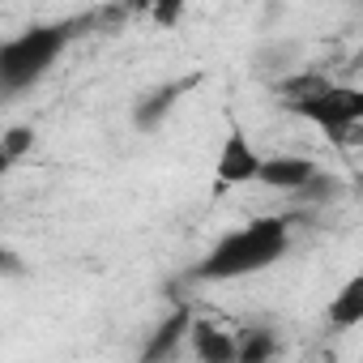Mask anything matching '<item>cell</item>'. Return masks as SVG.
I'll list each match as a JSON object with an SVG mask.
<instances>
[{"label": "cell", "instance_id": "1", "mask_svg": "<svg viewBox=\"0 0 363 363\" xmlns=\"http://www.w3.org/2000/svg\"><path fill=\"white\" fill-rule=\"evenodd\" d=\"M291 248V218L286 214H261L252 223H244L240 231H227L197 265L193 278L197 282H240L252 274L274 269Z\"/></svg>", "mask_w": 363, "mask_h": 363}, {"label": "cell", "instance_id": "2", "mask_svg": "<svg viewBox=\"0 0 363 363\" xmlns=\"http://www.w3.org/2000/svg\"><path fill=\"white\" fill-rule=\"evenodd\" d=\"M86 18H69V22H35L18 35H9L0 43V94H26L30 86H39L60 56L69 52V43L82 35Z\"/></svg>", "mask_w": 363, "mask_h": 363}, {"label": "cell", "instance_id": "3", "mask_svg": "<svg viewBox=\"0 0 363 363\" xmlns=\"http://www.w3.org/2000/svg\"><path fill=\"white\" fill-rule=\"evenodd\" d=\"M286 111H295V116H303V120H312L320 133H329V137H350L354 128H359V120H363V94L354 90V86H333L329 77L320 82V86H312L308 94H295V99H286L282 103Z\"/></svg>", "mask_w": 363, "mask_h": 363}, {"label": "cell", "instance_id": "4", "mask_svg": "<svg viewBox=\"0 0 363 363\" xmlns=\"http://www.w3.org/2000/svg\"><path fill=\"white\" fill-rule=\"evenodd\" d=\"M257 167H261V154L257 145L248 141V133L231 120L223 145H218V158H214V179L218 189H240V184H257Z\"/></svg>", "mask_w": 363, "mask_h": 363}, {"label": "cell", "instance_id": "5", "mask_svg": "<svg viewBox=\"0 0 363 363\" xmlns=\"http://www.w3.org/2000/svg\"><path fill=\"white\" fill-rule=\"evenodd\" d=\"M197 82H201V77L193 73V77H175V82H162V86L145 90V94L133 103V128H137V133H158Z\"/></svg>", "mask_w": 363, "mask_h": 363}, {"label": "cell", "instance_id": "6", "mask_svg": "<svg viewBox=\"0 0 363 363\" xmlns=\"http://www.w3.org/2000/svg\"><path fill=\"white\" fill-rule=\"evenodd\" d=\"M316 171H320V167H316L312 158H303V154H274V158H261L257 179H261L265 189H274V193H291V197H295Z\"/></svg>", "mask_w": 363, "mask_h": 363}, {"label": "cell", "instance_id": "7", "mask_svg": "<svg viewBox=\"0 0 363 363\" xmlns=\"http://www.w3.org/2000/svg\"><path fill=\"white\" fill-rule=\"evenodd\" d=\"M184 342L193 346V359H201V363H235V333L223 329V325L193 320Z\"/></svg>", "mask_w": 363, "mask_h": 363}, {"label": "cell", "instance_id": "8", "mask_svg": "<svg viewBox=\"0 0 363 363\" xmlns=\"http://www.w3.org/2000/svg\"><path fill=\"white\" fill-rule=\"evenodd\" d=\"M189 325H193V312H189V308H175V312L150 333V342L141 346V359H145V363H154V359H171V354L179 350V342H184Z\"/></svg>", "mask_w": 363, "mask_h": 363}, {"label": "cell", "instance_id": "9", "mask_svg": "<svg viewBox=\"0 0 363 363\" xmlns=\"http://www.w3.org/2000/svg\"><path fill=\"white\" fill-rule=\"evenodd\" d=\"M278 350H282V342L269 325H248L235 333V363H269Z\"/></svg>", "mask_w": 363, "mask_h": 363}, {"label": "cell", "instance_id": "10", "mask_svg": "<svg viewBox=\"0 0 363 363\" xmlns=\"http://www.w3.org/2000/svg\"><path fill=\"white\" fill-rule=\"evenodd\" d=\"M363 320V274H354V278H346V286L333 295V303H329V325H337V329H354Z\"/></svg>", "mask_w": 363, "mask_h": 363}, {"label": "cell", "instance_id": "11", "mask_svg": "<svg viewBox=\"0 0 363 363\" xmlns=\"http://www.w3.org/2000/svg\"><path fill=\"white\" fill-rule=\"evenodd\" d=\"M30 145H35V133H30V128H9V133H5V145H0V162H5V171H9Z\"/></svg>", "mask_w": 363, "mask_h": 363}, {"label": "cell", "instance_id": "12", "mask_svg": "<svg viewBox=\"0 0 363 363\" xmlns=\"http://www.w3.org/2000/svg\"><path fill=\"white\" fill-rule=\"evenodd\" d=\"M184 5L189 0H150V18L158 22V26H179V13H184Z\"/></svg>", "mask_w": 363, "mask_h": 363}, {"label": "cell", "instance_id": "13", "mask_svg": "<svg viewBox=\"0 0 363 363\" xmlns=\"http://www.w3.org/2000/svg\"><path fill=\"white\" fill-rule=\"evenodd\" d=\"M22 274H26V261H22L13 248L0 244V278H22Z\"/></svg>", "mask_w": 363, "mask_h": 363}, {"label": "cell", "instance_id": "14", "mask_svg": "<svg viewBox=\"0 0 363 363\" xmlns=\"http://www.w3.org/2000/svg\"><path fill=\"white\" fill-rule=\"evenodd\" d=\"M0 145H5V124H0ZM0 171H5V162H0Z\"/></svg>", "mask_w": 363, "mask_h": 363}]
</instances>
